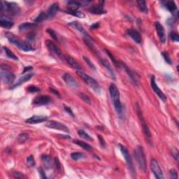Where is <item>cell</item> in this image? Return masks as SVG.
Listing matches in <instances>:
<instances>
[{"label":"cell","mask_w":179,"mask_h":179,"mask_svg":"<svg viewBox=\"0 0 179 179\" xmlns=\"http://www.w3.org/2000/svg\"><path fill=\"white\" fill-rule=\"evenodd\" d=\"M41 160L44 163V165L46 166V167H50L51 166V158H50V156L48 155H42Z\"/></svg>","instance_id":"d590c367"},{"label":"cell","mask_w":179,"mask_h":179,"mask_svg":"<svg viewBox=\"0 0 179 179\" xmlns=\"http://www.w3.org/2000/svg\"><path fill=\"white\" fill-rule=\"evenodd\" d=\"M46 46H47V48L50 53L59 57H62V55L60 49L54 42H53L52 41H46Z\"/></svg>","instance_id":"5bb4252c"},{"label":"cell","mask_w":179,"mask_h":179,"mask_svg":"<svg viewBox=\"0 0 179 179\" xmlns=\"http://www.w3.org/2000/svg\"><path fill=\"white\" fill-rule=\"evenodd\" d=\"M51 101V98L48 95H40L37 96L34 100H33V104L34 105L37 106H42L46 105L49 104Z\"/></svg>","instance_id":"7c38bea8"},{"label":"cell","mask_w":179,"mask_h":179,"mask_svg":"<svg viewBox=\"0 0 179 179\" xmlns=\"http://www.w3.org/2000/svg\"><path fill=\"white\" fill-rule=\"evenodd\" d=\"M65 59L66 61H67V62L69 64L72 68H74V69H76V71L81 70V66L79 65L73 57L68 56L67 55V56H65Z\"/></svg>","instance_id":"cb8c5ba5"},{"label":"cell","mask_w":179,"mask_h":179,"mask_svg":"<svg viewBox=\"0 0 179 179\" xmlns=\"http://www.w3.org/2000/svg\"><path fill=\"white\" fill-rule=\"evenodd\" d=\"M134 156L137 163L139 169L143 172L146 171V159L142 146L139 145L134 151Z\"/></svg>","instance_id":"3957f363"},{"label":"cell","mask_w":179,"mask_h":179,"mask_svg":"<svg viewBox=\"0 0 179 179\" xmlns=\"http://www.w3.org/2000/svg\"><path fill=\"white\" fill-rule=\"evenodd\" d=\"M27 163L30 167H33L35 165V160L34 157L32 155H30L27 158Z\"/></svg>","instance_id":"7bdbcfd3"},{"label":"cell","mask_w":179,"mask_h":179,"mask_svg":"<svg viewBox=\"0 0 179 179\" xmlns=\"http://www.w3.org/2000/svg\"><path fill=\"white\" fill-rule=\"evenodd\" d=\"M46 127L50 128V129L60 130V131L67 132V133H69V128H68L67 126L62 124V123L57 122V121H55V120L48 121V122L46 123Z\"/></svg>","instance_id":"30bf717a"},{"label":"cell","mask_w":179,"mask_h":179,"mask_svg":"<svg viewBox=\"0 0 179 179\" xmlns=\"http://www.w3.org/2000/svg\"><path fill=\"white\" fill-rule=\"evenodd\" d=\"M79 97H80V98L82 99L83 101H85V103L88 104H91L90 99L88 97V95H86V94L83 93H79Z\"/></svg>","instance_id":"60d3db41"},{"label":"cell","mask_w":179,"mask_h":179,"mask_svg":"<svg viewBox=\"0 0 179 179\" xmlns=\"http://www.w3.org/2000/svg\"><path fill=\"white\" fill-rule=\"evenodd\" d=\"M136 112H137L139 119V120H140L141 126H142V129H143V133H144V135L145 136V139H146V141H148V143L151 144V138H152L151 131H150L149 128V127H148L146 123H145L144 118H143V116L142 111H141L140 106H139L138 104H136Z\"/></svg>","instance_id":"5b68a950"},{"label":"cell","mask_w":179,"mask_h":179,"mask_svg":"<svg viewBox=\"0 0 179 179\" xmlns=\"http://www.w3.org/2000/svg\"><path fill=\"white\" fill-rule=\"evenodd\" d=\"M99 27V23H94L93 25H92L91 27H90V28H91L92 30H94V29H97V28H98Z\"/></svg>","instance_id":"db71d44e"},{"label":"cell","mask_w":179,"mask_h":179,"mask_svg":"<svg viewBox=\"0 0 179 179\" xmlns=\"http://www.w3.org/2000/svg\"><path fill=\"white\" fill-rule=\"evenodd\" d=\"M151 169L155 176L158 179H164L165 176L161 168L159 165L158 161L155 159H152L151 161Z\"/></svg>","instance_id":"9c48e42d"},{"label":"cell","mask_w":179,"mask_h":179,"mask_svg":"<svg viewBox=\"0 0 179 179\" xmlns=\"http://www.w3.org/2000/svg\"><path fill=\"white\" fill-rule=\"evenodd\" d=\"M5 37L7 38L8 41L10 42L11 43L14 44L15 46H17L18 48L20 49L23 50L25 52H30L34 50L35 48L32 47V45L30 43H28L27 41H23L20 39L18 37L15 36L14 34L11 32H6L5 33Z\"/></svg>","instance_id":"6da1fadb"},{"label":"cell","mask_w":179,"mask_h":179,"mask_svg":"<svg viewBox=\"0 0 179 179\" xmlns=\"http://www.w3.org/2000/svg\"><path fill=\"white\" fill-rule=\"evenodd\" d=\"M47 19V15H46V14H44L43 12H41L40 14L38 15L36 18L34 20V23H41L42 21H43L44 20Z\"/></svg>","instance_id":"8d00e7d4"},{"label":"cell","mask_w":179,"mask_h":179,"mask_svg":"<svg viewBox=\"0 0 179 179\" xmlns=\"http://www.w3.org/2000/svg\"><path fill=\"white\" fill-rule=\"evenodd\" d=\"M58 9H59L58 3L53 4L52 5L48 8V9L47 11V14H46L47 18H53L55 15V14H57V12L58 11Z\"/></svg>","instance_id":"ffe728a7"},{"label":"cell","mask_w":179,"mask_h":179,"mask_svg":"<svg viewBox=\"0 0 179 179\" xmlns=\"http://www.w3.org/2000/svg\"><path fill=\"white\" fill-rule=\"evenodd\" d=\"M165 7L167 8V9L168 11H169L170 12H174L177 9V6H176V3L173 1H169L166 2Z\"/></svg>","instance_id":"f546056e"},{"label":"cell","mask_w":179,"mask_h":179,"mask_svg":"<svg viewBox=\"0 0 179 179\" xmlns=\"http://www.w3.org/2000/svg\"><path fill=\"white\" fill-rule=\"evenodd\" d=\"M120 64H121V66H123V67H124L125 72H127V75L129 76V78L132 81V82H133L134 84H136V85H137L138 78L136 77V75L135 73H134L132 69H130L128 67L124 62H123L120 61Z\"/></svg>","instance_id":"d6986e66"},{"label":"cell","mask_w":179,"mask_h":179,"mask_svg":"<svg viewBox=\"0 0 179 179\" xmlns=\"http://www.w3.org/2000/svg\"><path fill=\"white\" fill-rule=\"evenodd\" d=\"M0 11L2 12H6L12 15H16L19 12L20 8L18 5L14 2L2 1L0 2Z\"/></svg>","instance_id":"8992f818"},{"label":"cell","mask_w":179,"mask_h":179,"mask_svg":"<svg viewBox=\"0 0 179 179\" xmlns=\"http://www.w3.org/2000/svg\"><path fill=\"white\" fill-rule=\"evenodd\" d=\"M33 76H34V74H33V73H28V74H25V76H23V77H21V78H19L18 81V82L15 84H14V85L12 86L11 88L13 89V88H16V87H18V86L22 85L23 83L27 82V81H30V79L32 78V77Z\"/></svg>","instance_id":"603a6c76"},{"label":"cell","mask_w":179,"mask_h":179,"mask_svg":"<svg viewBox=\"0 0 179 179\" xmlns=\"http://www.w3.org/2000/svg\"><path fill=\"white\" fill-rule=\"evenodd\" d=\"M106 50V53H107V54L108 55V56L110 57V59H111V61L113 62V63L114 64V65L116 66L117 67H119L120 68L121 67V64H120V61L119 62L117 60V59L115 58V57L113 56V55L111 53H110L108 50Z\"/></svg>","instance_id":"e575fe53"},{"label":"cell","mask_w":179,"mask_h":179,"mask_svg":"<svg viewBox=\"0 0 179 179\" xmlns=\"http://www.w3.org/2000/svg\"><path fill=\"white\" fill-rule=\"evenodd\" d=\"M38 171L39 172V174H40V176H41V178H43V179H46L47 177H46V174H45V171H44V170L42 169L41 167H39L38 169Z\"/></svg>","instance_id":"f907efd6"},{"label":"cell","mask_w":179,"mask_h":179,"mask_svg":"<svg viewBox=\"0 0 179 179\" xmlns=\"http://www.w3.org/2000/svg\"><path fill=\"white\" fill-rule=\"evenodd\" d=\"M83 59H84V61L85 62V63L87 64V65L88 66H89L90 68H91V69L92 70H96V67H95V66H94V64L92 62L91 60H90V59H88V57H85V56H83Z\"/></svg>","instance_id":"ab89813d"},{"label":"cell","mask_w":179,"mask_h":179,"mask_svg":"<svg viewBox=\"0 0 179 179\" xmlns=\"http://www.w3.org/2000/svg\"><path fill=\"white\" fill-rule=\"evenodd\" d=\"M77 74L78 75V76L82 79L83 81H85V82L88 84V85H90V87L94 89V91H97V90H99V84L97 83V81L94 79L92 77L88 76V74H86L85 73H84L81 71H77L76 72Z\"/></svg>","instance_id":"52a82bcc"},{"label":"cell","mask_w":179,"mask_h":179,"mask_svg":"<svg viewBox=\"0 0 179 179\" xmlns=\"http://www.w3.org/2000/svg\"><path fill=\"white\" fill-rule=\"evenodd\" d=\"M104 2H99L96 5L92 6L89 8V12L93 14H105L106 11L104 10Z\"/></svg>","instance_id":"9a60e30c"},{"label":"cell","mask_w":179,"mask_h":179,"mask_svg":"<svg viewBox=\"0 0 179 179\" xmlns=\"http://www.w3.org/2000/svg\"><path fill=\"white\" fill-rule=\"evenodd\" d=\"M68 25H70V26H72V27H73L74 28H75L76 30H78V32H80L81 33H82V34L85 35V36L90 37L89 35L88 34V32H86V30H85V29L83 28L82 25L79 23L78 22H77V21H73V22H71V23H68Z\"/></svg>","instance_id":"7402d4cb"},{"label":"cell","mask_w":179,"mask_h":179,"mask_svg":"<svg viewBox=\"0 0 179 179\" xmlns=\"http://www.w3.org/2000/svg\"><path fill=\"white\" fill-rule=\"evenodd\" d=\"M49 90H50V92H51L52 93H53L54 94H55V95H57L58 97H60V94H59V92L58 91H57V90H55V89H53V88H49Z\"/></svg>","instance_id":"f5cc1de1"},{"label":"cell","mask_w":179,"mask_h":179,"mask_svg":"<svg viewBox=\"0 0 179 179\" xmlns=\"http://www.w3.org/2000/svg\"><path fill=\"white\" fill-rule=\"evenodd\" d=\"M71 158L75 161H78L85 158V155L83 152H73L71 154Z\"/></svg>","instance_id":"836d02e7"},{"label":"cell","mask_w":179,"mask_h":179,"mask_svg":"<svg viewBox=\"0 0 179 179\" xmlns=\"http://www.w3.org/2000/svg\"><path fill=\"white\" fill-rule=\"evenodd\" d=\"M127 34L128 36H129L133 40L137 43H141V35L137 30H134V29H130L127 31Z\"/></svg>","instance_id":"ac0fdd59"},{"label":"cell","mask_w":179,"mask_h":179,"mask_svg":"<svg viewBox=\"0 0 179 179\" xmlns=\"http://www.w3.org/2000/svg\"><path fill=\"white\" fill-rule=\"evenodd\" d=\"M32 69V67H31V66H30V67H26L25 68V70H24V72H23V73H25V72H27V71H29V70H31Z\"/></svg>","instance_id":"11a10c76"},{"label":"cell","mask_w":179,"mask_h":179,"mask_svg":"<svg viewBox=\"0 0 179 179\" xmlns=\"http://www.w3.org/2000/svg\"><path fill=\"white\" fill-rule=\"evenodd\" d=\"M67 13H68L69 14H71L72 15H74V16H76V17L85 18V14H83L82 12L78 11H69L68 10Z\"/></svg>","instance_id":"74e56055"},{"label":"cell","mask_w":179,"mask_h":179,"mask_svg":"<svg viewBox=\"0 0 179 179\" xmlns=\"http://www.w3.org/2000/svg\"><path fill=\"white\" fill-rule=\"evenodd\" d=\"M67 6L69 11H78L81 4L80 2L76 1H69L67 2Z\"/></svg>","instance_id":"83f0119b"},{"label":"cell","mask_w":179,"mask_h":179,"mask_svg":"<svg viewBox=\"0 0 179 179\" xmlns=\"http://www.w3.org/2000/svg\"><path fill=\"white\" fill-rule=\"evenodd\" d=\"M118 148L120 149V151L122 152L123 155L124 156V158L126 161V165H127V167L129 169V171L131 173L132 176L133 177H135V169H134L133 162H132V157L130 156V154L127 148H126L125 145L122 144H118Z\"/></svg>","instance_id":"277c9868"},{"label":"cell","mask_w":179,"mask_h":179,"mask_svg":"<svg viewBox=\"0 0 179 179\" xmlns=\"http://www.w3.org/2000/svg\"><path fill=\"white\" fill-rule=\"evenodd\" d=\"M64 109H65V111L67 112V113H69L70 115V116H72L73 117H75L74 113H73V111H72V110L69 107H67V106L64 105Z\"/></svg>","instance_id":"681fc988"},{"label":"cell","mask_w":179,"mask_h":179,"mask_svg":"<svg viewBox=\"0 0 179 179\" xmlns=\"http://www.w3.org/2000/svg\"><path fill=\"white\" fill-rule=\"evenodd\" d=\"M100 61H101V63L102 64L104 67L106 68V69H107L108 72L110 75V76L112 77L113 79H116V76H115V74H114V72H113V70L112 69V67L109 64V62H108L107 59H104V58H101L100 59Z\"/></svg>","instance_id":"d4e9b609"},{"label":"cell","mask_w":179,"mask_h":179,"mask_svg":"<svg viewBox=\"0 0 179 179\" xmlns=\"http://www.w3.org/2000/svg\"><path fill=\"white\" fill-rule=\"evenodd\" d=\"M48 118L46 116H33L25 120V123L27 124H38V123L45 122L47 120Z\"/></svg>","instance_id":"2e32d148"},{"label":"cell","mask_w":179,"mask_h":179,"mask_svg":"<svg viewBox=\"0 0 179 179\" xmlns=\"http://www.w3.org/2000/svg\"><path fill=\"white\" fill-rule=\"evenodd\" d=\"M155 29L158 33V35L160 38V41L162 43H165L166 41V34H165V30L163 26L159 23V22H155Z\"/></svg>","instance_id":"4fadbf2b"},{"label":"cell","mask_w":179,"mask_h":179,"mask_svg":"<svg viewBox=\"0 0 179 179\" xmlns=\"http://www.w3.org/2000/svg\"><path fill=\"white\" fill-rule=\"evenodd\" d=\"M162 55L163 57H164V59H165L166 62L169 64V65H171V64H172L171 59V58H170L169 54H168L167 52H162Z\"/></svg>","instance_id":"ee69618b"},{"label":"cell","mask_w":179,"mask_h":179,"mask_svg":"<svg viewBox=\"0 0 179 179\" xmlns=\"http://www.w3.org/2000/svg\"><path fill=\"white\" fill-rule=\"evenodd\" d=\"M27 91L30 92H38L40 91V89L39 88L34 85H30L27 88Z\"/></svg>","instance_id":"f6af8a7d"},{"label":"cell","mask_w":179,"mask_h":179,"mask_svg":"<svg viewBox=\"0 0 179 179\" xmlns=\"http://www.w3.org/2000/svg\"><path fill=\"white\" fill-rule=\"evenodd\" d=\"M13 176L15 178H22L24 177L23 174L20 173V172H14V173H13Z\"/></svg>","instance_id":"816d5d0a"},{"label":"cell","mask_w":179,"mask_h":179,"mask_svg":"<svg viewBox=\"0 0 179 179\" xmlns=\"http://www.w3.org/2000/svg\"><path fill=\"white\" fill-rule=\"evenodd\" d=\"M3 49L4 50V52H5L6 56H7L8 58L14 59V60H18V58L16 55H15L14 53L11 52V50L9 48L6 47V46H4Z\"/></svg>","instance_id":"4dcf8cb0"},{"label":"cell","mask_w":179,"mask_h":179,"mask_svg":"<svg viewBox=\"0 0 179 179\" xmlns=\"http://www.w3.org/2000/svg\"><path fill=\"white\" fill-rule=\"evenodd\" d=\"M47 32L48 33V34L50 35V37H52L53 39L55 40L56 41H58V38H57V33L55 32V31L53 30L51 28H48L47 30Z\"/></svg>","instance_id":"f35d334b"},{"label":"cell","mask_w":179,"mask_h":179,"mask_svg":"<svg viewBox=\"0 0 179 179\" xmlns=\"http://www.w3.org/2000/svg\"><path fill=\"white\" fill-rule=\"evenodd\" d=\"M63 80L65 81V82L68 85L70 86L72 88H76L78 87V83L76 82V81L75 80L74 77H72L69 73H65L63 75Z\"/></svg>","instance_id":"e0dca14e"},{"label":"cell","mask_w":179,"mask_h":179,"mask_svg":"<svg viewBox=\"0 0 179 179\" xmlns=\"http://www.w3.org/2000/svg\"><path fill=\"white\" fill-rule=\"evenodd\" d=\"M109 93L117 113L119 116H121L123 112V108L120 102V92L117 86L114 83H111L109 86Z\"/></svg>","instance_id":"7a4b0ae2"},{"label":"cell","mask_w":179,"mask_h":179,"mask_svg":"<svg viewBox=\"0 0 179 179\" xmlns=\"http://www.w3.org/2000/svg\"><path fill=\"white\" fill-rule=\"evenodd\" d=\"M29 138H30L29 134L23 132V133L20 134L18 136V141L20 143H24L28 140Z\"/></svg>","instance_id":"d6a6232c"},{"label":"cell","mask_w":179,"mask_h":179,"mask_svg":"<svg viewBox=\"0 0 179 179\" xmlns=\"http://www.w3.org/2000/svg\"><path fill=\"white\" fill-rule=\"evenodd\" d=\"M151 85L152 90H153V91L155 92V94H157V95L160 97V99H161V100H162V101H164V102H165V101H167V97H166L165 94L162 92V90H160V88L158 87V85H157V83L155 82V77L154 75H152L151 76Z\"/></svg>","instance_id":"8fae6325"},{"label":"cell","mask_w":179,"mask_h":179,"mask_svg":"<svg viewBox=\"0 0 179 179\" xmlns=\"http://www.w3.org/2000/svg\"><path fill=\"white\" fill-rule=\"evenodd\" d=\"M136 2H137L138 7L139 9H140L141 11L144 13V14H147L149 9H148L146 2L145 1H143V0H138Z\"/></svg>","instance_id":"f1b7e54d"},{"label":"cell","mask_w":179,"mask_h":179,"mask_svg":"<svg viewBox=\"0 0 179 179\" xmlns=\"http://www.w3.org/2000/svg\"><path fill=\"white\" fill-rule=\"evenodd\" d=\"M1 74L2 81H3L4 83L11 85L14 83L15 76L14 73L11 72L10 69H1V74Z\"/></svg>","instance_id":"ba28073f"},{"label":"cell","mask_w":179,"mask_h":179,"mask_svg":"<svg viewBox=\"0 0 179 179\" xmlns=\"http://www.w3.org/2000/svg\"><path fill=\"white\" fill-rule=\"evenodd\" d=\"M54 162H55V167H56L57 171H60L61 169H62V166H61V164H60V162H59V160H58V158H55L54 159Z\"/></svg>","instance_id":"bcb514c9"},{"label":"cell","mask_w":179,"mask_h":179,"mask_svg":"<svg viewBox=\"0 0 179 179\" xmlns=\"http://www.w3.org/2000/svg\"><path fill=\"white\" fill-rule=\"evenodd\" d=\"M98 139L99 141V144H100V146L102 148V149H104L106 147V142H105V140L103 138V136L101 135H98Z\"/></svg>","instance_id":"7dc6e473"},{"label":"cell","mask_w":179,"mask_h":179,"mask_svg":"<svg viewBox=\"0 0 179 179\" xmlns=\"http://www.w3.org/2000/svg\"><path fill=\"white\" fill-rule=\"evenodd\" d=\"M170 176H171V178H174H174L177 179L178 178V173H177V171H176L175 169L170 170Z\"/></svg>","instance_id":"c3c4849f"},{"label":"cell","mask_w":179,"mask_h":179,"mask_svg":"<svg viewBox=\"0 0 179 179\" xmlns=\"http://www.w3.org/2000/svg\"><path fill=\"white\" fill-rule=\"evenodd\" d=\"M170 38L172 41H176V42H178L179 41V37L177 32H171L170 33Z\"/></svg>","instance_id":"b9f144b4"},{"label":"cell","mask_w":179,"mask_h":179,"mask_svg":"<svg viewBox=\"0 0 179 179\" xmlns=\"http://www.w3.org/2000/svg\"><path fill=\"white\" fill-rule=\"evenodd\" d=\"M74 143H76V145H79V146L82 148V149L86 150V151H92V147L90 145L88 144V143L84 142V141L78 140V139H74Z\"/></svg>","instance_id":"4316f807"},{"label":"cell","mask_w":179,"mask_h":179,"mask_svg":"<svg viewBox=\"0 0 179 179\" xmlns=\"http://www.w3.org/2000/svg\"><path fill=\"white\" fill-rule=\"evenodd\" d=\"M0 25L4 28L10 29L14 25V23L11 20L8 18L1 16V18H0Z\"/></svg>","instance_id":"44dd1931"},{"label":"cell","mask_w":179,"mask_h":179,"mask_svg":"<svg viewBox=\"0 0 179 179\" xmlns=\"http://www.w3.org/2000/svg\"><path fill=\"white\" fill-rule=\"evenodd\" d=\"M78 135L81 136V138L85 139V140H88V141H93V139H92L91 136H90L89 134H88L87 132H86L85 130L83 129H78Z\"/></svg>","instance_id":"1f68e13d"},{"label":"cell","mask_w":179,"mask_h":179,"mask_svg":"<svg viewBox=\"0 0 179 179\" xmlns=\"http://www.w3.org/2000/svg\"><path fill=\"white\" fill-rule=\"evenodd\" d=\"M37 26V25L35 23H22L21 25H20L19 30L21 32H23V31H26L30 30V29L36 27Z\"/></svg>","instance_id":"484cf974"}]
</instances>
